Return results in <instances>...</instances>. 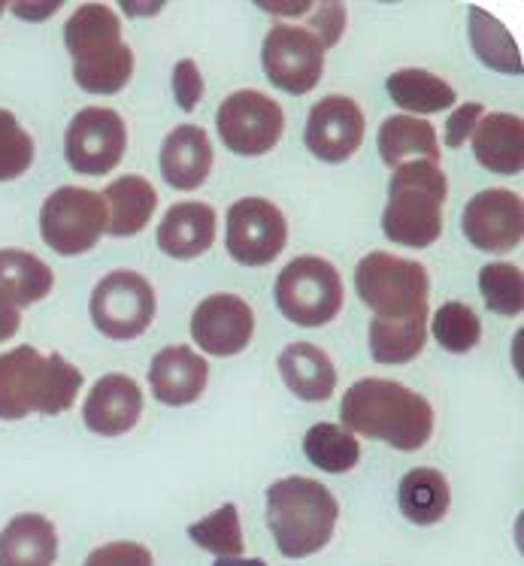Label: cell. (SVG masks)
Returning a JSON list of instances; mask_svg holds the SVG:
<instances>
[{"label": "cell", "mask_w": 524, "mask_h": 566, "mask_svg": "<svg viewBox=\"0 0 524 566\" xmlns=\"http://www.w3.org/2000/svg\"><path fill=\"white\" fill-rule=\"evenodd\" d=\"M228 254L243 266H268L285 252L289 221L276 203L264 197H243L228 209Z\"/></svg>", "instance_id": "obj_13"}, {"label": "cell", "mask_w": 524, "mask_h": 566, "mask_svg": "<svg viewBox=\"0 0 524 566\" xmlns=\"http://www.w3.org/2000/svg\"><path fill=\"white\" fill-rule=\"evenodd\" d=\"M125 7V15H158L164 10V3H122Z\"/></svg>", "instance_id": "obj_43"}, {"label": "cell", "mask_w": 524, "mask_h": 566, "mask_svg": "<svg viewBox=\"0 0 524 566\" xmlns=\"http://www.w3.org/2000/svg\"><path fill=\"white\" fill-rule=\"evenodd\" d=\"M216 209L200 200L174 203L158 224V249L174 261H195L216 243Z\"/></svg>", "instance_id": "obj_19"}, {"label": "cell", "mask_w": 524, "mask_h": 566, "mask_svg": "<svg viewBox=\"0 0 524 566\" xmlns=\"http://www.w3.org/2000/svg\"><path fill=\"white\" fill-rule=\"evenodd\" d=\"M339 503L322 482L289 475L268 488V524L285 557L318 555L337 527Z\"/></svg>", "instance_id": "obj_4"}, {"label": "cell", "mask_w": 524, "mask_h": 566, "mask_svg": "<svg viewBox=\"0 0 524 566\" xmlns=\"http://www.w3.org/2000/svg\"><path fill=\"white\" fill-rule=\"evenodd\" d=\"M73 80L88 94H118L134 76V52L122 40V19L104 3H85L64 24Z\"/></svg>", "instance_id": "obj_3"}, {"label": "cell", "mask_w": 524, "mask_h": 566, "mask_svg": "<svg viewBox=\"0 0 524 566\" xmlns=\"http://www.w3.org/2000/svg\"><path fill=\"white\" fill-rule=\"evenodd\" d=\"M59 531L36 512H22L0 531V566H55Z\"/></svg>", "instance_id": "obj_23"}, {"label": "cell", "mask_w": 524, "mask_h": 566, "mask_svg": "<svg viewBox=\"0 0 524 566\" xmlns=\"http://www.w3.org/2000/svg\"><path fill=\"white\" fill-rule=\"evenodd\" d=\"M19 19H28V22H43L49 15H55L61 10L59 0H46V3H12L10 7Z\"/></svg>", "instance_id": "obj_40"}, {"label": "cell", "mask_w": 524, "mask_h": 566, "mask_svg": "<svg viewBox=\"0 0 524 566\" xmlns=\"http://www.w3.org/2000/svg\"><path fill=\"white\" fill-rule=\"evenodd\" d=\"M212 566H268L258 557H219Z\"/></svg>", "instance_id": "obj_44"}, {"label": "cell", "mask_w": 524, "mask_h": 566, "mask_svg": "<svg viewBox=\"0 0 524 566\" xmlns=\"http://www.w3.org/2000/svg\"><path fill=\"white\" fill-rule=\"evenodd\" d=\"M34 164V137L10 109H0V182H12Z\"/></svg>", "instance_id": "obj_35"}, {"label": "cell", "mask_w": 524, "mask_h": 566, "mask_svg": "<svg viewBox=\"0 0 524 566\" xmlns=\"http://www.w3.org/2000/svg\"><path fill=\"white\" fill-rule=\"evenodd\" d=\"M303 143L318 161H349L364 143V113L346 94H327L310 109Z\"/></svg>", "instance_id": "obj_15"}, {"label": "cell", "mask_w": 524, "mask_h": 566, "mask_svg": "<svg viewBox=\"0 0 524 566\" xmlns=\"http://www.w3.org/2000/svg\"><path fill=\"white\" fill-rule=\"evenodd\" d=\"M306 31L322 43V49L337 46L339 36L346 31V7L343 3H315L313 12H310V24Z\"/></svg>", "instance_id": "obj_36"}, {"label": "cell", "mask_w": 524, "mask_h": 566, "mask_svg": "<svg viewBox=\"0 0 524 566\" xmlns=\"http://www.w3.org/2000/svg\"><path fill=\"white\" fill-rule=\"evenodd\" d=\"M485 116V106L482 104H464L454 109L449 122H446V146L449 149H458L464 146V139H470L473 127L479 125V118Z\"/></svg>", "instance_id": "obj_39"}, {"label": "cell", "mask_w": 524, "mask_h": 566, "mask_svg": "<svg viewBox=\"0 0 524 566\" xmlns=\"http://www.w3.org/2000/svg\"><path fill=\"white\" fill-rule=\"evenodd\" d=\"M261 10L270 12V15H289V19H301V15H310L315 3L303 0V3H258Z\"/></svg>", "instance_id": "obj_42"}, {"label": "cell", "mask_w": 524, "mask_h": 566, "mask_svg": "<svg viewBox=\"0 0 524 566\" xmlns=\"http://www.w3.org/2000/svg\"><path fill=\"white\" fill-rule=\"evenodd\" d=\"M82 388V373L59 352L40 355L34 346L0 355V421L67 412Z\"/></svg>", "instance_id": "obj_2"}, {"label": "cell", "mask_w": 524, "mask_h": 566, "mask_svg": "<svg viewBox=\"0 0 524 566\" xmlns=\"http://www.w3.org/2000/svg\"><path fill=\"white\" fill-rule=\"evenodd\" d=\"M433 336L437 343L452 352V355H467L479 346L482 339V322L479 315L467 306V303L449 301L433 313Z\"/></svg>", "instance_id": "obj_34"}, {"label": "cell", "mask_w": 524, "mask_h": 566, "mask_svg": "<svg viewBox=\"0 0 524 566\" xmlns=\"http://www.w3.org/2000/svg\"><path fill=\"white\" fill-rule=\"evenodd\" d=\"M473 155L489 174L515 176L524 167V122L510 113H485L473 127Z\"/></svg>", "instance_id": "obj_21"}, {"label": "cell", "mask_w": 524, "mask_h": 566, "mask_svg": "<svg viewBox=\"0 0 524 566\" xmlns=\"http://www.w3.org/2000/svg\"><path fill=\"white\" fill-rule=\"evenodd\" d=\"M188 539L210 552L216 557H240L243 555V527H240V512L233 503H224L212 515L200 518L188 527Z\"/></svg>", "instance_id": "obj_32"}, {"label": "cell", "mask_w": 524, "mask_h": 566, "mask_svg": "<svg viewBox=\"0 0 524 566\" xmlns=\"http://www.w3.org/2000/svg\"><path fill=\"white\" fill-rule=\"evenodd\" d=\"M155 289L134 270H113L92 291V322L109 339H137L155 322Z\"/></svg>", "instance_id": "obj_9"}, {"label": "cell", "mask_w": 524, "mask_h": 566, "mask_svg": "<svg viewBox=\"0 0 524 566\" xmlns=\"http://www.w3.org/2000/svg\"><path fill=\"white\" fill-rule=\"evenodd\" d=\"M106 200V233L109 237H137L158 209V195L143 176H122L101 195Z\"/></svg>", "instance_id": "obj_25"}, {"label": "cell", "mask_w": 524, "mask_h": 566, "mask_svg": "<svg viewBox=\"0 0 524 566\" xmlns=\"http://www.w3.org/2000/svg\"><path fill=\"white\" fill-rule=\"evenodd\" d=\"M0 12H3V3H0Z\"/></svg>", "instance_id": "obj_45"}, {"label": "cell", "mask_w": 524, "mask_h": 566, "mask_svg": "<svg viewBox=\"0 0 524 566\" xmlns=\"http://www.w3.org/2000/svg\"><path fill=\"white\" fill-rule=\"evenodd\" d=\"M461 231L479 252H513L524 237V203L510 188H489L470 197L461 216Z\"/></svg>", "instance_id": "obj_14"}, {"label": "cell", "mask_w": 524, "mask_h": 566, "mask_svg": "<svg viewBox=\"0 0 524 566\" xmlns=\"http://www.w3.org/2000/svg\"><path fill=\"white\" fill-rule=\"evenodd\" d=\"M355 289L376 318L400 322L428 313L431 276L419 261L388 252H370L355 266Z\"/></svg>", "instance_id": "obj_6"}, {"label": "cell", "mask_w": 524, "mask_h": 566, "mask_svg": "<svg viewBox=\"0 0 524 566\" xmlns=\"http://www.w3.org/2000/svg\"><path fill=\"white\" fill-rule=\"evenodd\" d=\"M207 381H210V364L191 346H167L151 358L149 385L158 403H195L207 391Z\"/></svg>", "instance_id": "obj_18"}, {"label": "cell", "mask_w": 524, "mask_h": 566, "mask_svg": "<svg viewBox=\"0 0 524 566\" xmlns=\"http://www.w3.org/2000/svg\"><path fill=\"white\" fill-rule=\"evenodd\" d=\"M303 454L322 473L339 475L358 467V461H361V446H358V440L352 437L349 430L322 421V424H313V428L306 430V437H303Z\"/></svg>", "instance_id": "obj_31"}, {"label": "cell", "mask_w": 524, "mask_h": 566, "mask_svg": "<svg viewBox=\"0 0 524 566\" xmlns=\"http://www.w3.org/2000/svg\"><path fill=\"white\" fill-rule=\"evenodd\" d=\"M343 424L367 440L397 451H419L433 437V406L407 385L391 379H358L343 394Z\"/></svg>", "instance_id": "obj_1"}, {"label": "cell", "mask_w": 524, "mask_h": 566, "mask_svg": "<svg viewBox=\"0 0 524 566\" xmlns=\"http://www.w3.org/2000/svg\"><path fill=\"white\" fill-rule=\"evenodd\" d=\"M385 88L391 94L400 109H407L412 116H431V113H440V109H449L458 101V94L446 80L433 76L431 70L407 67L397 70L388 76Z\"/></svg>", "instance_id": "obj_28"}, {"label": "cell", "mask_w": 524, "mask_h": 566, "mask_svg": "<svg viewBox=\"0 0 524 566\" xmlns=\"http://www.w3.org/2000/svg\"><path fill=\"white\" fill-rule=\"evenodd\" d=\"M467 34H470V46L476 52V59L485 67L497 70V73H510V76L522 73V55H518L513 34L494 15L473 7L470 10V28H467Z\"/></svg>", "instance_id": "obj_30"}, {"label": "cell", "mask_w": 524, "mask_h": 566, "mask_svg": "<svg viewBox=\"0 0 524 566\" xmlns=\"http://www.w3.org/2000/svg\"><path fill=\"white\" fill-rule=\"evenodd\" d=\"M161 176L176 191H195L212 170V139L198 125L174 127L161 143Z\"/></svg>", "instance_id": "obj_20"}, {"label": "cell", "mask_w": 524, "mask_h": 566, "mask_svg": "<svg viewBox=\"0 0 524 566\" xmlns=\"http://www.w3.org/2000/svg\"><path fill=\"white\" fill-rule=\"evenodd\" d=\"M174 94L182 113L198 109L200 97H203V76H200V67L191 59H182L174 67Z\"/></svg>", "instance_id": "obj_38"}, {"label": "cell", "mask_w": 524, "mask_h": 566, "mask_svg": "<svg viewBox=\"0 0 524 566\" xmlns=\"http://www.w3.org/2000/svg\"><path fill=\"white\" fill-rule=\"evenodd\" d=\"M280 376L285 388L301 397L306 403H318V400H331L337 391V370L334 360L327 358L313 343H292L280 352Z\"/></svg>", "instance_id": "obj_22"}, {"label": "cell", "mask_w": 524, "mask_h": 566, "mask_svg": "<svg viewBox=\"0 0 524 566\" xmlns=\"http://www.w3.org/2000/svg\"><path fill=\"white\" fill-rule=\"evenodd\" d=\"M55 273L36 254L0 249V297L12 306H34L52 294Z\"/></svg>", "instance_id": "obj_27"}, {"label": "cell", "mask_w": 524, "mask_h": 566, "mask_svg": "<svg viewBox=\"0 0 524 566\" xmlns=\"http://www.w3.org/2000/svg\"><path fill=\"white\" fill-rule=\"evenodd\" d=\"M449 195L440 164L412 161L397 167L388 182V203L382 212V233L395 245L428 249L443 233V207Z\"/></svg>", "instance_id": "obj_5"}, {"label": "cell", "mask_w": 524, "mask_h": 566, "mask_svg": "<svg viewBox=\"0 0 524 566\" xmlns=\"http://www.w3.org/2000/svg\"><path fill=\"white\" fill-rule=\"evenodd\" d=\"M479 291L491 313L515 318L524 310V273L515 264L497 261L479 270Z\"/></svg>", "instance_id": "obj_33"}, {"label": "cell", "mask_w": 524, "mask_h": 566, "mask_svg": "<svg viewBox=\"0 0 524 566\" xmlns=\"http://www.w3.org/2000/svg\"><path fill=\"white\" fill-rule=\"evenodd\" d=\"M376 149H379L385 167H391V170L412 161L440 164L437 130L425 118L416 116L385 118L379 125V134H376Z\"/></svg>", "instance_id": "obj_24"}, {"label": "cell", "mask_w": 524, "mask_h": 566, "mask_svg": "<svg viewBox=\"0 0 524 566\" xmlns=\"http://www.w3.org/2000/svg\"><path fill=\"white\" fill-rule=\"evenodd\" d=\"M143 416V391L125 373H109L94 381L82 403V421L97 437H122L137 428Z\"/></svg>", "instance_id": "obj_17"}, {"label": "cell", "mask_w": 524, "mask_h": 566, "mask_svg": "<svg viewBox=\"0 0 524 566\" xmlns=\"http://www.w3.org/2000/svg\"><path fill=\"white\" fill-rule=\"evenodd\" d=\"M216 127L222 137L224 149L243 158H261L270 149H276L285 130V113L282 106L255 88L228 94L216 113Z\"/></svg>", "instance_id": "obj_10"}, {"label": "cell", "mask_w": 524, "mask_h": 566, "mask_svg": "<svg viewBox=\"0 0 524 566\" xmlns=\"http://www.w3.org/2000/svg\"><path fill=\"white\" fill-rule=\"evenodd\" d=\"M255 336V313L237 294H210L191 313V339L216 358L240 355Z\"/></svg>", "instance_id": "obj_16"}, {"label": "cell", "mask_w": 524, "mask_h": 566, "mask_svg": "<svg viewBox=\"0 0 524 566\" xmlns=\"http://www.w3.org/2000/svg\"><path fill=\"white\" fill-rule=\"evenodd\" d=\"M261 67L280 92H313L325 73V49L301 24H273L261 46Z\"/></svg>", "instance_id": "obj_12"}, {"label": "cell", "mask_w": 524, "mask_h": 566, "mask_svg": "<svg viewBox=\"0 0 524 566\" xmlns=\"http://www.w3.org/2000/svg\"><path fill=\"white\" fill-rule=\"evenodd\" d=\"M276 306L292 324L325 327L343 310V279L339 270L318 254H303L285 264L276 276Z\"/></svg>", "instance_id": "obj_7"}, {"label": "cell", "mask_w": 524, "mask_h": 566, "mask_svg": "<svg viewBox=\"0 0 524 566\" xmlns=\"http://www.w3.org/2000/svg\"><path fill=\"white\" fill-rule=\"evenodd\" d=\"M128 149V127L116 109L85 106L67 125L64 158L73 174L104 176L113 174Z\"/></svg>", "instance_id": "obj_11"}, {"label": "cell", "mask_w": 524, "mask_h": 566, "mask_svg": "<svg viewBox=\"0 0 524 566\" xmlns=\"http://www.w3.org/2000/svg\"><path fill=\"white\" fill-rule=\"evenodd\" d=\"M397 506L404 512V518L419 524V527L440 524L449 506H452L449 479L440 470H431V467L409 470L397 485Z\"/></svg>", "instance_id": "obj_26"}, {"label": "cell", "mask_w": 524, "mask_h": 566, "mask_svg": "<svg viewBox=\"0 0 524 566\" xmlns=\"http://www.w3.org/2000/svg\"><path fill=\"white\" fill-rule=\"evenodd\" d=\"M106 200L92 188L61 186L40 207V237L52 252L73 258L92 252L106 233Z\"/></svg>", "instance_id": "obj_8"}, {"label": "cell", "mask_w": 524, "mask_h": 566, "mask_svg": "<svg viewBox=\"0 0 524 566\" xmlns=\"http://www.w3.org/2000/svg\"><path fill=\"white\" fill-rule=\"evenodd\" d=\"M19 327H22V313H19V306H12L10 301L0 297V343L12 339V336L19 334Z\"/></svg>", "instance_id": "obj_41"}, {"label": "cell", "mask_w": 524, "mask_h": 566, "mask_svg": "<svg viewBox=\"0 0 524 566\" xmlns=\"http://www.w3.org/2000/svg\"><path fill=\"white\" fill-rule=\"evenodd\" d=\"M428 343V313L388 322V318H374L370 322V355L376 364L400 367L416 360L425 352Z\"/></svg>", "instance_id": "obj_29"}, {"label": "cell", "mask_w": 524, "mask_h": 566, "mask_svg": "<svg viewBox=\"0 0 524 566\" xmlns=\"http://www.w3.org/2000/svg\"><path fill=\"white\" fill-rule=\"evenodd\" d=\"M82 566H155V560L140 543H106L94 548Z\"/></svg>", "instance_id": "obj_37"}]
</instances>
